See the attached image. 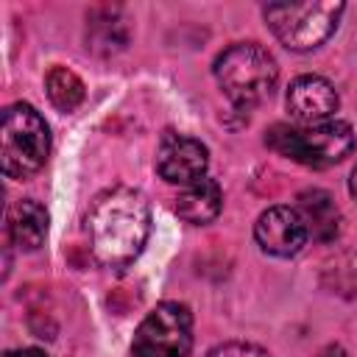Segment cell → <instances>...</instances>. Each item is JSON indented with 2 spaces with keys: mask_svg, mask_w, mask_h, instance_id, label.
<instances>
[{
  "mask_svg": "<svg viewBox=\"0 0 357 357\" xmlns=\"http://www.w3.org/2000/svg\"><path fill=\"white\" fill-rule=\"evenodd\" d=\"M50 153V128L45 117L28 106L14 103L3 112L0 128V165L8 178L33 176Z\"/></svg>",
  "mask_w": 357,
  "mask_h": 357,
  "instance_id": "5",
  "label": "cell"
},
{
  "mask_svg": "<svg viewBox=\"0 0 357 357\" xmlns=\"http://www.w3.org/2000/svg\"><path fill=\"white\" fill-rule=\"evenodd\" d=\"M257 245L271 257H296L310 237V229L296 206H268L254 223Z\"/></svg>",
  "mask_w": 357,
  "mask_h": 357,
  "instance_id": "8",
  "label": "cell"
},
{
  "mask_svg": "<svg viewBox=\"0 0 357 357\" xmlns=\"http://www.w3.org/2000/svg\"><path fill=\"white\" fill-rule=\"evenodd\" d=\"M265 142L307 167H329L343 162L354 148V128L346 120H321L307 126H273Z\"/></svg>",
  "mask_w": 357,
  "mask_h": 357,
  "instance_id": "3",
  "label": "cell"
},
{
  "mask_svg": "<svg viewBox=\"0 0 357 357\" xmlns=\"http://www.w3.org/2000/svg\"><path fill=\"white\" fill-rule=\"evenodd\" d=\"M310 229V234L315 240H324V243H332L337 234H340V212L332 201L329 192L324 190H307L298 195V206H296Z\"/></svg>",
  "mask_w": 357,
  "mask_h": 357,
  "instance_id": "12",
  "label": "cell"
},
{
  "mask_svg": "<svg viewBox=\"0 0 357 357\" xmlns=\"http://www.w3.org/2000/svg\"><path fill=\"white\" fill-rule=\"evenodd\" d=\"M321 357H346V351H343L340 346H329V349L321 351Z\"/></svg>",
  "mask_w": 357,
  "mask_h": 357,
  "instance_id": "18",
  "label": "cell"
},
{
  "mask_svg": "<svg viewBox=\"0 0 357 357\" xmlns=\"http://www.w3.org/2000/svg\"><path fill=\"white\" fill-rule=\"evenodd\" d=\"M346 6L335 0H307V3H268L262 17L273 36L298 53L321 47L337 28Z\"/></svg>",
  "mask_w": 357,
  "mask_h": 357,
  "instance_id": "4",
  "label": "cell"
},
{
  "mask_svg": "<svg viewBox=\"0 0 357 357\" xmlns=\"http://www.w3.org/2000/svg\"><path fill=\"white\" fill-rule=\"evenodd\" d=\"M215 81L237 109L265 103L279 84V64L257 42H234L215 59Z\"/></svg>",
  "mask_w": 357,
  "mask_h": 357,
  "instance_id": "2",
  "label": "cell"
},
{
  "mask_svg": "<svg viewBox=\"0 0 357 357\" xmlns=\"http://www.w3.org/2000/svg\"><path fill=\"white\" fill-rule=\"evenodd\" d=\"M324 282L337 293H357V254H340L324 268Z\"/></svg>",
  "mask_w": 357,
  "mask_h": 357,
  "instance_id": "15",
  "label": "cell"
},
{
  "mask_svg": "<svg viewBox=\"0 0 357 357\" xmlns=\"http://www.w3.org/2000/svg\"><path fill=\"white\" fill-rule=\"evenodd\" d=\"M6 357H50L45 349H36V346H28V349H17V351H8Z\"/></svg>",
  "mask_w": 357,
  "mask_h": 357,
  "instance_id": "17",
  "label": "cell"
},
{
  "mask_svg": "<svg viewBox=\"0 0 357 357\" xmlns=\"http://www.w3.org/2000/svg\"><path fill=\"white\" fill-rule=\"evenodd\" d=\"M206 165H209V151L201 139L176 131L162 134L156 148V170L165 181L187 187L206 176Z\"/></svg>",
  "mask_w": 357,
  "mask_h": 357,
  "instance_id": "7",
  "label": "cell"
},
{
  "mask_svg": "<svg viewBox=\"0 0 357 357\" xmlns=\"http://www.w3.org/2000/svg\"><path fill=\"white\" fill-rule=\"evenodd\" d=\"M6 234L22 251H36L47 237V209L33 198H20L8 206Z\"/></svg>",
  "mask_w": 357,
  "mask_h": 357,
  "instance_id": "10",
  "label": "cell"
},
{
  "mask_svg": "<svg viewBox=\"0 0 357 357\" xmlns=\"http://www.w3.org/2000/svg\"><path fill=\"white\" fill-rule=\"evenodd\" d=\"M192 351V312L178 301H162L137 326L134 357H190Z\"/></svg>",
  "mask_w": 357,
  "mask_h": 357,
  "instance_id": "6",
  "label": "cell"
},
{
  "mask_svg": "<svg viewBox=\"0 0 357 357\" xmlns=\"http://www.w3.org/2000/svg\"><path fill=\"white\" fill-rule=\"evenodd\" d=\"M151 231V209L139 190L112 187L89 209V243L98 262L126 268L139 257Z\"/></svg>",
  "mask_w": 357,
  "mask_h": 357,
  "instance_id": "1",
  "label": "cell"
},
{
  "mask_svg": "<svg viewBox=\"0 0 357 357\" xmlns=\"http://www.w3.org/2000/svg\"><path fill=\"white\" fill-rule=\"evenodd\" d=\"M128 42V31H126V22L120 20V11L117 8H100L89 17V45L92 50H100V53H114L120 47H126Z\"/></svg>",
  "mask_w": 357,
  "mask_h": 357,
  "instance_id": "13",
  "label": "cell"
},
{
  "mask_svg": "<svg viewBox=\"0 0 357 357\" xmlns=\"http://www.w3.org/2000/svg\"><path fill=\"white\" fill-rule=\"evenodd\" d=\"M206 357H271L262 346H254V343H243V340H229V343H220L215 346Z\"/></svg>",
  "mask_w": 357,
  "mask_h": 357,
  "instance_id": "16",
  "label": "cell"
},
{
  "mask_svg": "<svg viewBox=\"0 0 357 357\" xmlns=\"http://www.w3.org/2000/svg\"><path fill=\"white\" fill-rule=\"evenodd\" d=\"M349 192L357 198V165H354V170H351V176H349Z\"/></svg>",
  "mask_w": 357,
  "mask_h": 357,
  "instance_id": "19",
  "label": "cell"
},
{
  "mask_svg": "<svg viewBox=\"0 0 357 357\" xmlns=\"http://www.w3.org/2000/svg\"><path fill=\"white\" fill-rule=\"evenodd\" d=\"M220 206H223V190H220V184H218L215 178H209V176H204V178L187 184V187L176 195V204H173L176 215H178L181 220L192 223V226H204V223L215 220L218 212H220Z\"/></svg>",
  "mask_w": 357,
  "mask_h": 357,
  "instance_id": "11",
  "label": "cell"
},
{
  "mask_svg": "<svg viewBox=\"0 0 357 357\" xmlns=\"http://www.w3.org/2000/svg\"><path fill=\"white\" fill-rule=\"evenodd\" d=\"M45 89H47V98L50 103L59 109V112H75L81 103H84V81L70 70V67H50V73L45 75Z\"/></svg>",
  "mask_w": 357,
  "mask_h": 357,
  "instance_id": "14",
  "label": "cell"
},
{
  "mask_svg": "<svg viewBox=\"0 0 357 357\" xmlns=\"http://www.w3.org/2000/svg\"><path fill=\"white\" fill-rule=\"evenodd\" d=\"M284 106H287L293 120L307 126V123L329 120L337 112L340 98H337V89L326 78H321V75H298L287 86Z\"/></svg>",
  "mask_w": 357,
  "mask_h": 357,
  "instance_id": "9",
  "label": "cell"
}]
</instances>
